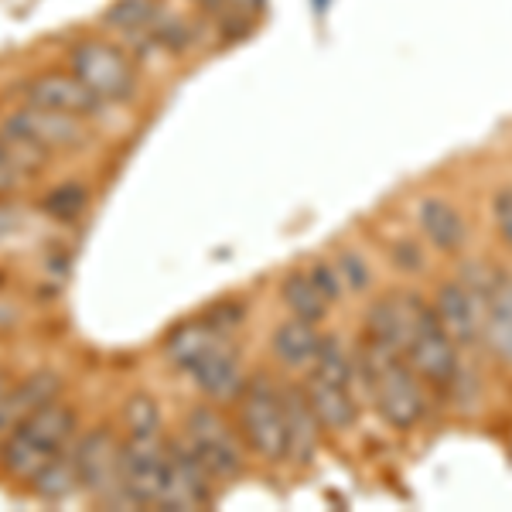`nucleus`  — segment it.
Segmentation results:
<instances>
[{"label":"nucleus","instance_id":"f257e3e1","mask_svg":"<svg viewBox=\"0 0 512 512\" xmlns=\"http://www.w3.org/2000/svg\"><path fill=\"white\" fill-rule=\"evenodd\" d=\"M359 355V376L373 400L376 414L393 427V431H410L427 417L431 407V386L420 379L410 366V359L396 345H379L359 338L355 345Z\"/></svg>","mask_w":512,"mask_h":512},{"label":"nucleus","instance_id":"f03ea898","mask_svg":"<svg viewBox=\"0 0 512 512\" xmlns=\"http://www.w3.org/2000/svg\"><path fill=\"white\" fill-rule=\"evenodd\" d=\"M359 355L342 342V335H325L315 366L304 373V393L321 420L325 437H345L359 424Z\"/></svg>","mask_w":512,"mask_h":512},{"label":"nucleus","instance_id":"7ed1b4c3","mask_svg":"<svg viewBox=\"0 0 512 512\" xmlns=\"http://www.w3.org/2000/svg\"><path fill=\"white\" fill-rule=\"evenodd\" d=\"M76 434V410L59 396L38 407L24 424L0 444V468L14 482H31Z\"/></svg>","mask_w":512,"mask_h":512},{"label":"nucleus","instance_id":"20e7f679","mask_svg":"<svg viewBox=\"0 0 512 512\" xmlns=\"http://www.w3.org/2000/svg\"><path fill=\"white\" fill-rule=\"evenodd\" d=\"M403 355L431 390H451L461 379V349L448 328L441 325L434 304L420 294H407V328H403Z\"/></svg>","mask_w":512,"mask_h":512},{"label":"nucleus","instance_id":"39448f33","mask_svg":"<svg viewBox=\"0 0 512 512\" xmlns=\"http://www.w3.org/2000/svg\"><path fill=\"white\" fill-rule=\"evenodd\" d=\"M239 434L246 451L267 465L287 461V424H284V396L280 383L267 373H253L239 393Z\"/></svg>","mask_w":512,"mask_h":512},{"label":"nucleus","instance_id":"423d86ee","mask_svg":"<svg viewBox=\"0 0 512 512\" xmlns=\"http://www.w3.org/2000/svg\"><path fill=\"white\" fill-rule=\"evenodd\" d=\"M185 437L216 482H229L246 465V441L226 420L219 403H198L185 417Z\"/></svg>","mask_w":512,"mask_h":512},{"label":"nucleus","instance_id":"0eeeda50","mask_svg":"<svg viewBox=\"0 0 512 512\" xmlns=\"http://www.w3.org/2000/svg\"><path fill=\"white\" fill-rule=\"evenodd\" d=\"M431 304L461 352L482 345V263H472L458 277L441 280Z\"/></svg>","mask_w":512,"mask_h":512},{"label":"nucleus","instance_id":"6e6552de","mask_svg":"<svg viewBox=\"0 0 512 512\" xmlns=\"http://www.w3.org/2000/svg\"><path fill=\"white\" fill-rule=\"evenodd\" d=\"M76 461H79V492L99 506H117L127 502L123 492V472H120V441L110 427L86 431L76 441Z\"/></svg>","mask_w":512,"mask_h":512},{"label":"nucleus","instance_id":"1a4fd4ad","mask_svg":"<svg viewBox=\"0 0 512 512\" xmlns=\"http://www.w3.org/2000/svg\"><path fill=\"white\" fill-rule=\"evenodd\" d=\"M72 72L86 82L103 103H120L134 93V62L113 41L86 38L69 55Z\"/></svg>","mask_w":512,"mask_h":512},{"label":"nucleus","instance_id":"9d476101","mask_svg":"<svg viewBox=\"0 0 512 512\" xmlns=\"http://www.w3.org/2000/svg\"><path fill=\"white\" fill-rule=\"evenodd\" d=\"M209 468L192 451L185 437H171L164 451V475L158 492V509H202L212 499Z\"/></svg>","mask_w":512,"mask_h":512},{"label":"nucleus","instance_id":"9b49d317","mask_svg":"<svg viewBox=\"0 0 512 512\" xmlns=\"http://www.w3.org/2000/svg\"><path fill=\"white\" fill-rule=\"evenodd\" d=\"M164 451H168L164 431H140L130 434L127 444H120V472L127 502H134V506H158Z\"/></svg>","mask_w":512,"mask_h":512},{"label":"nucleus","instance_id":"f8f14e48","mask_svg":"<svg viewBox=\"0 0 512 512\" xmlns=\"http://www.w3.org/2000/svg\"><path fill=\"white\" fill-rule=\"evenodd\" d=\"M482 349L512 369V270L482 267Z\"/></svg>","mask_w":512,"mask_h":512},{"label":"nucleus","instance_id":"ddd939ff","mask_svg":"<svg viewBox=\"0 0 512 512\" xmlns=\"http://www.w3.org/2000/svg\"><path fill=\"white\" fill-rule=\"evenodd\" d=\"M24 103L72 113V117H93L99 106H103V99L76 72H41V76H35L24 86Z\"/></svg>","mask_w":512,"mask_h":512},{"label":"nucleus","instance_id":"4468645a","mask_svg":"<svg viewBox=\"0 0 512 512\" xmlns=\"http://www.w3.org/2000/svg\"><path fill=\"white\" fill-rule=\"evenodd\" d=\"M14 127H21L24 134H31L41 147L48 151H76L89 140V127L86 117H72V113H59V110H45V106H31L21 103V110H14L11 117Z\"/></svg>","mask_w":512,"mask_h":512},{"label":"nucleus","instance_id":"2eb2a0df","mask_svg":"<svg viewBox=\"0 0 512 512\" xmlns=\"http://www.w3.org/2000/svg\"><path fill=\"white\" fill-rule=\"evenodd\" d=\"M417 233L441 256H458L468 246V222L444 195H427L417 202Z\"/></svg>","mask_w":512,"mask_h":512},{"label":"nucleus","instance_id":"dca6fc26","mask_svg":"<svg viewBox=\"0 0 512 512\" xmlns=\"http://www.w3.org/2000/svg\"><path fill=\"white\" fill-rule=\"evenodd\" d=\"M188 376H192V383L198 386V393H202L205 400L219 403V407L222 403H236L246 379H250L243 373V359H239V352L233 349L229 338L219 342Z\"/></svg>","mask_w":512,"mask_h":512},{"label":"nucleus","instance_id":"f3484780","mask_svg":"<svg viewBox=\"0 0 512 512\" xmlns=\"http://www.w3.org/2000/svg\"><path fill=\"white\" fill-rule=\"evenodd\" d=\"M280 396H284V424H287V461L294 465H311V458L321 448V420L311 410V400L304 393V383H287L280 386Z\"/></svg>","mask_w":512,"mask_h":512},{"label":"nucleus","instance_id":"a211bd4d","mask_svg":"<svg viewBox=\"0 0 512 512\" xmlns=\"http://www.w3.org/2000/svg\"><path fill=\"white\" fill-rule=\"evenodd\" d=\"M321 342H325V332H321L315 321L287 315L270 332V355H274L287 373H308L321 352Z\"/></svg>","mask_w":512,"mask_h":512},{"label":"nucleus","instance_id":"6ab92c4d","mask_svg":"<svg viewBox=\"0 0 512 512\" xmlns=\"http://www.w3.org/2000/svg\"><path fill=\"white\" fill-rule=\"evenodd\" d=\"M229 335H222L216 325H212L209 318H195V321H185V325H178L175 332L164 338L161 352L164 359L171 362V366L178 369V373H192L198 362L205 359L212 349H216L219 342H226Z\"/></svg>","mask_w":512,"mask_h":512},{"label":"nucleus","instance_id":"aec40b11","mask_svg":"<svg viewBox=\"0 0 512 512\" xmlns=\"http://www.w3.org/2000/svg\"><path fill=\"white\" fill-rule=\"evenodd\" d=\"M161 14V0H113L103 14V24L130 45H151Z\"/></svg>","mask_w":512,"mask_h":512},{"label":"nucleus","instance_id":"412c9836","mask_svg":"<svg viewBox=\"0 0 512 512\" xmlns=\"http://www.w3.org/2000/svg\"><path fill=\"white\" fill-rule=\"evenodd\" d=\"M403 328H407V294H379L362 321V338L403 349Z\"/></svg>","mask_w":512,"mask_h":512},{"label":"nucleus","instance_id":"4be33fe9","mask_svg":"<svg viewBox=\"0 0 512 512\" xmlns=\"http://www.w3.org/2000/svg\"><path fill=\"white\" fill-rule=\"evenodd\" d=\"M280 301H284L287 315L315 321V325H325L328 311H332V304H328V297L318 291V284L308 267L291 270V274L284 277V284H280Z\"/></svg>","mask_w":512,"mask_h":512},{"label":"nucleus","instance_id":"5701e85b","mask_svg":"<svg viewBox=\"0 0 512 512\" xmlns=\"http://www.w3.org/2000/svg\"><path fill=\"white\" fill-rule=\"evenodd\" d=\"M0 158L11 164L21 178H31V175H41L52 161V151L41 147L35 137L24 134L21 127H14L11 120H4L0 127Z\"/></svg>","mask_w":512,"mask_h":512},{"label":"nucleus","instance_id":"b1692460","mask_svg":"<svg viewBox=\"0 0 512 512\" xmlns=\"http://www.w3.org/2000/svg\"><path fill=\"white\" fill-rule=\"evenodd\" d=\"M31 492L38 495L41 502H62L69 499L72 492L79 489V461H76V448H62L48 461L41 472L31 478Z\"/></svg>","mask_w":512,"mask_h":512},{"label":"nucleus","instance_id":"393cba45","mask_svg":"<svg viewBox=\"0 0 512 512\" xmlns=\"http://www.w3.org/2000/svg\"><path fill=\"white\" fill-rule=\"evenodd\" d=\"M89 209V188L82 181H62L41 198V212L59 222H76Z\"/></svg>","mask_w":512,"mask_h":512},{"label":"nucleus","instance_id":"a878e982","mask_svg":"<svg viewBox=\"0 0 512 512\" xmlns=\"http://www.w3.org/2000/svg\"><path fill=\"white\" fill-rule=\"evenodd\" d=\"M332 263H335V270H338V280H342L345 294L362 297V294L373 291L376 274H373V267L366 263V256H359L355 250H342V253L332 256Z\"/></svg>","mask_w":512,"mask_h":512},{"label":"nucleus","instance_id":"bb28decb","mask_svg":"<svg viewBox=\"0 0 512 512\" xmlns=\"http://www.w3.org/2000/svg\"><path fill=\"white\" fill-rule=\"evenodd\" d=\"M489 222L495 239L512 253V181H502L489 192Z\"/></svg>","mask_w":512,"mask_h":512},{"label":"nucleus","instance_id":"cd10ccee","mask_svg":"<svg viewBox=\"0 0 512 512\" xmlns=\"http://www.w3.org/2000/svg\"><path fill=\"white\" fill-rule=\"evenodd\" d=\"M123 424H127L130 434L161 431V410H158V403H154L147 393L130 396V400L123 403Z\"/></svg>","mask_w":512,"mask_h":512},{"label":"nucleus","instance_id":"c85d7f7f","mask_svg":"<svg viewBox=\"0 0 512 512\" xmlns=\"http://www.w3.org/2000/svg\"><path fill=\"white\" fill-rule=\"evenodd\" d=\"M424 239H414V236H407V239H400V243L393 246V263L400 270H407V274H420L424 270Z\"/></svg>","mask_w":512,"mask_h":512},{"label":"nucleus","instance_id":"c756f323","mask_svg":"<svg viewBox=\"0 0 512 512\" xmlns=\"http://www.w3.org/2000/svg\"><path fill=\"white\" fill-rule=\"evenodd\" d=\"M205 318H209L222 335L233 338L236 328L243 325V304H236V301H222V304H216V308H212Z\"/></svg>","mask_w":512,"mask_h":512},{"label":"nucleus","instance_id":"7c9ffc66","mask_svg":"<svg viewBox=\"0 0 512 512\" xmlns=\"http://www.w3.org/2000/svg\"><path fill=\"white\" fill-rule=\"evenodd\" d=\"M14 321H18V311H14L11 304H4V301H0V328H11Z\"/></svg>","mask_w":512,"mask_h":512},{"label":"nucleus","instance_id":"2f4dec72","mask_svg":"<svg viewBox=\"0 0 512 512\" xmlns=\"http://www.w3.org/2000/svg\"><path fill=\"white\" fill-rule=\"evenodd\" d=\"M195 4H202L205 11H222V7H226L229 0H195Z\"/></svg>","mask_w":512,"mask_h":512},{"label":"nucleus","instance_id":"473e14b6","mask_svg":"<svg viewBox=\"0 0 512 512\" xmlns=\"http://www.w3.org/2000/svg\"><path fill=\"white\" fill-rule=\"evenodd\" d=\"M229 4H233V7H256L260 0H229Z\"/></svg>","mask_w":512,"mask_h":512},{"label":"nucleus","instance_id":"72a5a7b5","mask_svg":"<svg viewBox=\"0 0 512 512\" xmlns=\"http://www.w3.org/2000/svg\"><path fill=\"white\" fill-rule=\"evenodd\" d=\"M7 386H11V379H7V373L0 369V390H7Z\"/></svg>","mask_w":512,"mask_h":512}]
</instances>
